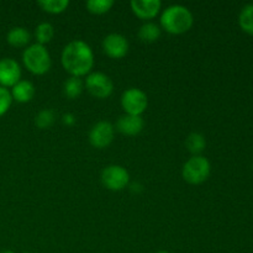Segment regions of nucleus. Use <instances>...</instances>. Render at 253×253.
<instances>
[{"label": "nucleus", "instance_id": "obj_1", "mask_svg": "<svg viewBox=\"0 0 253 253\" xmlns=\"http://www.w3.org/2000/svg\"><path fill=\"white\" fill-rule=\"evenodd\" d=\"M62 66L72 77L86 76L94 66V53L90 46L82 40L67 44L62 52Z\"/></svg>", "mask_w": 253, "mask_h": 253}, {"label": "nucleus", "instance_id": "obj_2", "mask_svg": "<svg viewBox=\"0 0 253 253\" xmlns=\"http://www.w3.org/2000/svg\"><path fill=\"white\" fill-rule=\"evenodd\" d=\"M193 22V14L183 5L168 6L161 16V25L163 30L172 35L185 34L192 29Z\"/></svg>", "mask_w": 253, "mask_h": 253}, {"label": "nucleus", "instance_id": "obj_3", "mask_svg": "<svg viewBox=\"0 0 253 253\" xmlns=\"http://www.w3.org/2000/svg\"><path fill=\"white\" fill-rule=\"evenodd\" d=\"M22 62L25 67L36 76L46 74L51 69V56L46 47L42 44L34 43L31 46L26 47V49L22 53Z\"/></svg>", "mask_w": 253, "mask_h": 253}, {"label": "nucleus", "instance_id": "obj_4", "mask_svg": "<svg viewBox=\"0 0 253 253\" xmlns=\"http://www.w3.org/2000/svg\"><path fill=\"white\" fill-rule=\"evenodd\" d=\"M182 175L189 184H202L210 175V163L203 156H193L183 166Z\"/></svg>", "mask_w": 253, "mask_h": 253}, {"label": "nucleus", "instance_id": "obj_5", "mask_svg": "<svg viewBox=\"0 0 253 253\" xmlns=\"http://www.w3.org/2000/svg\"><path fill=\"white\" fill-rule=\"evenodd\" d=\"M121 106L127 115L141 116L148 106V98L145 91L137 88H130L121 96Z\"/></svg>", "mask_w": 253, "mask_h": 253}, {"label": "nucleus", "instance_id": "obj_6", "mask_svg": "<svg viewBox=\"0 0 253 253\" xmlns=\"http://www.w3.org/2000/svg\"><path fill=\"white\" fill-rule=\"evenodd\" d=\"M130 182V174L124 167L118 165H111L104 168L101 172V183L104 187L113 192H120L127 187Z\"/></svg>", "mask_w": 253, "mask_h": 253}, {"label": "nucleus", "instance_id": "obj_7", "mask_svg": "<svg viewBox=\"0 0 253 253\" xmlns=\"http://www.w3.org/2000/svg\"><path fill=\"white\" fill-rule=\"evenodd\" d=\"M85 86L89 93L96 99H106L113 94V81L106 74L94 72L86 77Z\"/></svg>", "mask_w": 253, "mask_h": 253}, {"label": "nucleus", "instance_id": "obj_8", "mask_svg": "<svg viewBox=\"0 0 253 253\" xmlns=\"http://www.w3.org/2000/svg\"><path fill=\"white\" fill-rule=\"evenodd\" d=\"M114 133H115V130L110 123L100 121L91 127L89 132V142L93 147L101 150V148L108 147L113 142Z\"/></svg>", "mask_w": 253, "mask_h": 253}, {"label": "nucleus", "instance_id": "obj_9", "mask_svg": "<svg viewBox=\"0 0 253 253\" xmlns=\"http://www.w3.org/2000/svg\"><path fill=\"white\" fill-rule=\"evenodd\" d=\"M103 49L108 57L120 59L128 52V41L120 34H110L103 40Z\"/></svg>", "mask_w": 253, "mask_h": 253}, {"label": "nucleus", "instance_id": "obj_10", "mask_svg": "<svg viewBox=\"0 0 253 253\" xmlns=\"http://www.w3.org/2000/svg\"><path fill=\"white\" fill-rule=\"evenodd\" d=\"M21 81V67L15 59H0V86L9 88Z\"/></svg>", "mask_w": 253, "mask_h": 253}, {"label": "nucleus", "instance_id": "obj_11", "mask_svg": "<svg viewBox=\"0 0 253 253\" xmlns=\"http://www.w3.org/2000/svg\"><path fill=\"white\" fill-rule=\"evenodd\" d=\"M133 14L142 20H151L160 12L162 2L160 0H132L130 2Z\"/></svg>", "mask_w": 253, "mask_h": 253}, {"label": "nucleus", "instance_id": "obj_12", "mask_svg": "<svg viewBox=\"0 0 253 253\" xmlns=\"http://www.w3.org/2000/svg\"><path fill=\"white\" fill-rule=\"evenodd\" d=\"M116 128L119 132L126 136H136L142 131L143 128V119L141 116L135 115H125L120 116L116 123Z\"/></svg>", "mask_w": 253, "mask_h": 253}, {"label": "nucleus", "instance_id": "obj_13", "mask_svg": "<svg viewBox=\"0 0 253 253\" xmlns=\"http://www.w3.org/2000/svg\"><path fill=\"white\" fill-rule=\"evenodd\" d=\"M10 93H11L12 100L21 104L29 103L35 96V86L29 81H20L19 83L12 86Z\"/></svg>", "mask_w": 253, "mask_h": 253}, {"label": "nucleus", "instance_id": "obj_14", "mask_svg": "<svg viewBox=\"0 0 253 253\" xmlns=\"http://www.w3.org/2000/svg\"><path fill=\"white\" fill-rule=\"evenodd\" d=\"M6 41L10 46L16 47V48H22V47H26L30 43L31 34L25 27H14V29H11L7 32Z\"/></svg>", "mask_w": 253, "mask_h": 253}, {"label": "nucleus", "instance_id": "obj_15", "mask_svg": "<svg viewBox=\"0 0 253 253\" xmlns=\"http://www.w3.org/2000/svg\"><path fill=\"white\" fill-rule=\"evenodd\" d=\"M161 37V29L153 22H146L138 30V39L145 43H153Z\"/></svg>", "mask_w": 253, "mask_h": 253}, {"label": "nucleus", "instance_id": "obj_16", "mask_svg": "<svg viewBox=\"0 0 253 253\" xmlns=\"http://www.w3.org/2000/svg\"><path fill=\"white\" fill-rule=\"evenodd\" d=\"M185 146L190 153H193L194 156H199L205 150L207 141L202 133L192 132L185 140Z\"/></svg>", "mask_w": 253, "mask_h": 253}, {"label": "nucleus", "instance_id": "obj_17", "mask_svg": "<svg viewBox=\"0 0 253 253\" xmlns=\"http://www.w3.org/2000/svg\"><path fill=\"white\" fill-rule=\"evenodd\" d=\"M37 5L43 11L57 15L67 10V7L69 6V1L68 0H40Z\"/></svg>", "mask_w": 253, "mask_h": 253}, {"label": "nucleus", "instance_id": "obj_18", "mask_svg": "<svg viewBox=\"0 0 253 253\" xmlns=\"http://www.w3.org/2000/svg\"><path fill=\"white\" fill-rule=\"evenodd\" d=\"M63 91L68 99H77L83 91V82L78 77H71L64 82Z\"/></svg>", "mask_w": 253, "mask_h": 253}, {"label": "nucleus", "instance_id": "obj_19", "mask_svg": "<svg viewBox=\"0 0 253 253\" xmlns=\"http://www.w3.org/2000/svg\"><path fill=\"white\" fill-rule=\"evenodd\" d=\"M54 36V29L48 22H42L35 30V37L37 40V43L44 46L46 43H49Z\"/></svg>", "mask_w": 253, "mask_h": 253}, {"label": "nucleus", "instance_id": "obj_20", "mask_svg": "<svg viewBox=\"0 0 253 253\" xmlns=\"http://www.w3.org/2000/svg\"><path fill=\"white\" fill-rule=\"evenodd\" d=\"M239 22L245 32L253 35V4H247L246 6L242 7L239 16Z\"/></svg>", "mask_w": 253, "mask_h": 253}, {"label": "nucleus", "instance_id": "obj_21", "mask_svg": "<svg viewBox=\"0 0 253 253\" xmlns=\"http://www.w3.org/2000/svg\"><path fill=\"white\" fill-rule=\"evenodd\" d=\"M114 6L113 0H89L86 1L85 7L90 14L104 15L111 10Z\"/></svg>", "mask_w": 253, "mask_h": 253}, {"label": "nucleus", "instance_id": "obj_22", "mask_svg": "<svg viewBox=\"0 0 253 253\" xmlns=\"http://www.w3.org/2000/svg\"><path fill=\"white\" fill-rule=\"evenodd\" d=\"M54 113L49 109H44V110L40 111L39 114L35 118V125L37 126L41 130H46V128H49L54 124Z\"/></svg>", "mask_w": 253, "mask_h": 253}, {"label": "nucleus", "instance_id": "obj_23", "mask_svg": "<svg viewBox=\"0 0 253 253\" xmlns=\"http://www.w3.org/2000/svg\"><path fill=\"white\" fill-rule=\"evenodd\" d=\"M12 103V96L9 89L0 86V118L7 113Z\"/></svg>", "mask_w": 253, "mask_h": 253}, {"label": "nucleus", "instance_id": "obj_24", "mask_svg": "<svg viewBox=\"0 0 253 253\" xmlns=\"http://www.w3.org/2000/svg\"><path fill=\"white\" fill-rule=\"evenodd\" d=\"M63 123L67 126H73L76 124V118L72 114H66V115H63Z\"/></svg>", "mask_w": 253, "mask_h": 253}, {"label": "nucleus", "instance_id": "obj_25", "mask_svg": "<svg viewBox=\"0 0 253 253\" xmlns=\"http://www.w3.org/2000/svg\"><path fill=\"white\" fill-rule=\"evenodd\" d=\"M0 253H14V252L10 251V250H4V251H1Z\"/></svg>", "mask_w": 253, "mask_h": 253}, {"label": "nucleus", "instance_id": "obj_26", "mask_svg": "<svg viewBox=\"0 0 253 253\" xmlns=\"http://www.w3.org/2000/svg\"><path fill=\"white\" fill-rule=\"evenodd\" d=\"M156 253H170V252H167V251H158V252H156Z\"/></svg>", "mask_w": 253, "mask_h": 253}, {"label": "nucleus", "instance_id": "obj_27", "mask_svg": "<svg viewBox=\"0 0 253 253\" xmlns=\"http://www.w3.org/2000/svg\"><path fill=\"white\" fill-rule=\"evenodd\" d=\"M25 253H29V252H25Z\"/></svg>", "mask_w": 253, "mask_h": 253}]
</instances>
